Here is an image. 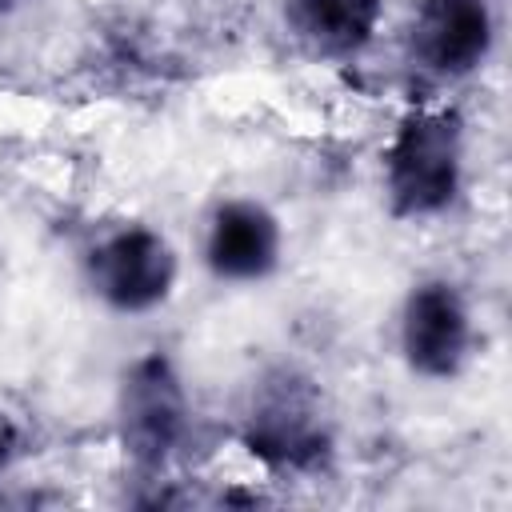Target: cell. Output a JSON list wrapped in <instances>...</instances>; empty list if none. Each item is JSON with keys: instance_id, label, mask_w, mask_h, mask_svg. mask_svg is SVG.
I'll use <instances>...</instances> for the list:
<instances>
[{"instance_id": "6da1fadb", "label": "cell", "mask_w": 512, "mask_h": 512, "mask_svg": "<svg viewBox=\"0 0 512 512\" xmlns=\"http://www.w3.org/2000/svg\"><path fill=\"white\" fill-rule=\"evenodd\" d=\"M236 444L264 476L276 480H308L328 472L340 444V420L324 380L296 360L264 364L244 384L236 408Z\"/></svg>"}, {"instance_id": "7a4b0ae2", "label": "cell", "mask_w": 512, "mask_h": 512, "mask_svg": "<svg viewBox=\"0 0 512 512\" xmlns=\"http://www.w3.org/2000/svg\"><path fill=\"white\" fill-rule=\"evenodd\" d=\"M468 180V120L448 100L396 116L380 148V192L392 220L424 224L456 208Z\"/></svg>"}, {"instance_id": "3957f363", "label": "cell", "mask_w": 512, "mask_h": 512, "mask_svg": "<svg viewBox=\"0 0 512 512\" xmlns=\"http://www.w3.org/2000/svg\"><path fill=\"white\" fill-rule=\"evenodd\" d=\"M196 428L192 388L164 348L136 352L112 388V440L124 464L144 476L160 480L188 448Z\"/></svg>"}, {"instance_id": "277c9868", "label": "cell", "mask_w": 512, "mask_h": 512, "mask_svg": "<svg viewBox=\"0 0 512 512\" xmlns=\"http://www.w3.org/2000/svg\"><path fill=\"white\" fill-rule=\"evenodd\" d=\"M88 296L112 316H152L180 284V252L148 220H116L92 232L80 252Z\"/></svg>"}, {"instance_id": "5b68a950", "label": "cell", "mask_w": 512, "mask_h": 512, "mask_svg": "<svg viewBox=\"0 0 512 512\" xmlns=\"http://www.w3.org/2000/svg\"><path fill=\"white\" fill-rule=\"evenodd\" d=\"M396 352L408 376L448 384L476 356V312L468 292L448 276H420L396 308Z\"/></svg>"}, {"instance_id": "8992f818", "label": "cell", "mask_w": 512, "mask_h": 512, "mask_svg": "<svg viewBox=\"0 0 512 512\" xmlns=\"http://www.w3.org/2000/svg\"><path fill=\"white\" fill-rule=\"evenodd\" d=\"M200 264L232 288L272 280L284 264V220L260 196H220L204 216Z\"/></svg>"}, {"instance_id": "52a82bcc", "label": "cell", "mask_w": 512, "mask_h": 512, "mask_svg": "<svg viewBox=\"0 0 512 512\" xmlns=\"http://www.w3.org/2000/svg\"><path fill=\"white\" fill-rule=\"evenodd\" d=\"M496 48L492 0H416L408 20V60L436 84L476 76Z\"/></svg>"}, {"instance_id": "ba28073f", "label": "cell", "mask_w": 512, "mask_h": 512, "mask_svg": "<svg viewBox=\"0 0 512 512\" xmlns=\"http://www.w3.org/2000/svg\"><path fill=\"white\" fill-rule=\"evenodd\" d=\"M284 24L320 60H356L384 24V0H284Z\"/></svg>"}, {"instance_id": "9c48e42d", "label": "cell", "mask_w": 512, "mask_h": 512, "mask_svg": "<svg viewBox=\"0 0 512 512\" xmlns=\"http://www.w3.org/2000/svg\"><path fill=\"white\" fill-rule=\"evenodd\" d=\"M32 420L20 404H12L8 396H0V480L12 476L20 468V460L32 452Z\"/></svg>"}, {"instance_id": "30bf717a", "label": "cell", "mask_w": 512, "mask_h": 512, "mask_svg": "<svg viewBox=\"0 0 512 512\" xmlns=\"http://www.w3.org/2000/svg\"><path fill=\"white\" fill-rule=\"evenodd\" d=\"M28 0H0V16H12V12H20Z\"/></svg>"}]
</instances>
